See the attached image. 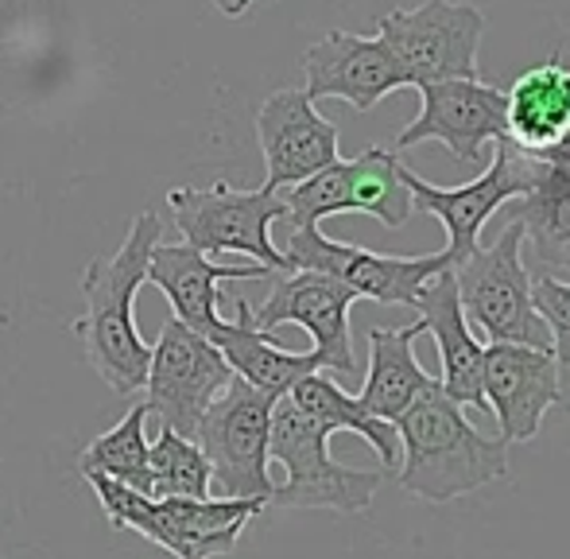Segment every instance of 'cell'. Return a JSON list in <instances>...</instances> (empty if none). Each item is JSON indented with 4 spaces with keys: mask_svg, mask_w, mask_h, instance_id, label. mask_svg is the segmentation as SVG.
Here are the masks:
<instances>
[{
    "mask_svg": "<svg viewBox=\"0 0 570 559\" xmlns=\"http://www.w3.org/2000/svg\"><path fill=\"white\" fill-rule=\"evenodd\" d=\"M164 242L159 214L144 210L128 222V234L114 257H94L82 273L86 315L70 323V334L82 342L90 370L117 396H136L148 381L151 346L136 331L132 303L148 284V257Z\"/></svg>",
    "mask_w": 570,
    "mask_h": 559,
    "instance_id": "6da1fadb",
    "label": "cell"
},
{
    "mask_svg": "<svg viewBox=\"0 0 570 559\" xmlns=\"http://www.w3.org/2000/svg\"><path fill=\"white\" fill-rule=\"evenodd\" d=\"M400 467L396 482L423 501H454L481 486L509 478V443L485 439L458 401L443 393L439 377L396 420Z\"/></svg>",
    "mask_w": 570,
    "mask_h": 559,
    "instance_id": "7a4b0ae2",
    "label": "cell"
},
{
    "mask_svg": "<svg viewBox=\"0 0 570 559\" xmlns=\"http://www.w3.org/2000/svg\"><path fill=\"white\" fill-rule=\"evenodd\" d=\"M109 524L140 532L175 559H214L237 548L245 524L264 509L253 498H148L106 474H86Z\"/></svg>",
    "mask_w": 570,
    "mask_h": 559,
    "instance_id": "3957f363",
    "label": "cell"
},
{
    "mask_svg": "<svg viewBox=\"0 0 570 559\" xmlns=\"http://www.w3.org/2000/svg\"><path fill=\"white\" fill-rule=\"evenodd\" d=\"M268 459L284 467V482L272 486L268 506L365 513L373 506L381 470H353L331 459V431L311 420L292 396H276L268 431Z\"/></svg>",
    "mask_w": 570,
    "mask_h": 559,
    "instance_id": "277c9868",
    "label": "cell"
},
{
    "mask_svg": "<svg viewBox=\"0 0 570 559\" xmlns=\"http://www.w3.org/2000/svg\"><path fill=\"white\" fill-rule=\"evenodd\" d=\"M454 284L470 326L489 342L551 350V331L532 303V276L524 268V229L512 218L493 245L473 249L454 265Z\"/></svg>",
    "mask_w": 570,
    "mask_h": 559,
    "instance_id": "5b68a950",
    "label": "cell"
},
{
    "mask_svg": "<svg viewBox=\"0 0 570 559\" xmlns=\"http://www.w3.org/2000/svg\"><path fill=\"white\" fill-rule=\"evenodd\" d=\"M167 206L175 214L183 242L203 253H240L272 273H292L287 257L272 245V222L287 218L279 190H233L229 183L214 187H171Z\"/></svg>",
    "mask_w": 570,
    "mask_h": 559,
    "instance_id": "8992f818",
    "label": "cell"
},
{
    "mask_svg": "<svg viewBox=\"0 0 570 559\" xmlns=\"http://www.w3.org/2000/svg\"><path fill=\"white\" fill-rule=\"evenodd\" d=\"M276 396L261 393L237 373L218 393V401L206 409L195 431V443L203 447L210 462V498H253L268 506V431Z\"/></svg>",
    "mask_w": 570,
    "mask_h": 559,
    "instance_id": "52a82bcc",
    "label": "cell"
},
{
    "mask_svg": "<svg viewBox=\"0 0 570 559\" xmlns=\"http://www.w3.org/2000/svg\"><path fill=\"white\" fill-rule=\"evenodd\" d=\"M376 36L389 43L415 90L451 78H481L478 51L485 39V16L473 4L428 0L420 8H392L376 23Z\"/></svg>",
    "mask_w": 570,
    "mask_h": 559,
    "instance_id": "ba28073f",
    "label": "cell"
},
{
    "mask_svg": "<svg viewBox=\"0 0 570 559\" xmlns=\"http://www.w3.org/2000/svg\"><path fill=\"white\" fill-rule=\"evenodd\" d=\"M407 190L420 210L435 214L446 229V261L462 265L473 249L481 245V226L501 210L504 203L528 195L532 183L540 179V156L517 148L512 140H493V159L478 179L462 183V187H435L423 183L412 167H404Z\"/></svg>",
    "mask_w": 570,
    "mask_h": 559,
    "instance_id": "9c48e42d",
    "label": "cell"
},
{
    "mask_svg": "<svg viewBox=\"0 0 570 559\" xmlns=\"http://www.w3.org/2000/svg\"><path fill=\"white\" fill-rule=\"evenodd\" d=\"M229 377L233 370L222 357V350L171 315L159 326V339L151 346L148 381H144L148 401L144 404H148L151 416H159V428H171L179 435L195 439L206 409L218 401Z\"/></svg>",
    "mask_w": 570,
    "mask_h": 559,
    "instance_id": "30bf717a",
    "label": "cell"
},
{
    "mask_svg": "<svg viewBox=\"0 0 570 559\" xmlns=\"http://www.w3.org/2000/svg\"><path fill=\"white\" fill-rule=\"evenodd\" d=\"M287 268H311V273H326L353 287L357 300L376 303H400L412 307L420 287L435 273H443L451 261L446 253H431V257H384V253L361 249L350 242H334L318 226H295L287 237Z\"/></svg>",
    "mask_w": 570,
    "mask_h": 559,
    "instance_id": "8fae6325",
    "label": "cell"
},
{
    "mask_svg": "<svg viewBox=\"0 0 570 559\" xmlns=\"http://www.w3.org/2000/svg\"><path fill=\"white\" fill-rule=\"evenodd\" d=\"M357 303L353 287L326 273H311V268H292V273H276L268 300L253 311V326L272 334L276 326H303L315 339V354L323 357V370L357 373V357H353L350 339V307Z\"/></svg>",
    "mask_w": 570,
    "mask_h": 559,
    "instance_id": "7c38bea8",
    "label": "cell"
},
{
    "mask_svg": "<svg viewBox=\"0 0 570 559\" xmlns=\"http://www.w3.org/2000/svg\"><path fill=\"white\" fill-rule=\"evenodd\" d=\"M556 350L489 342L481 357V396L493 412L504 443H528L540 435V423L556 404H563Z\"/></svg>",
    "mask_w": 570,
    "mask_h": 559,
    "instance_id": "4fadbf2b",
    "label": "cell"
},
{
    "mask_svg": "<svg viewBox=\"0 0 570 559\" xmlns=\"http://www.w3.org/2000/svg\"><path fill=\"white\" fill-rule=\"evenodd\" d=\"M504 90L481 78L420 86V117L396 137L400 148L439 140L454 151L458 164L478 167L493 140H504Z\"/></svg>",
    "mask_w": 570,
    "mask_h": 559,
    "instance_id": "5bb4252c",
    "label": "cell"
},
{
    "mask_svg": "<svg viewBox=\"0 0 570 559\" xmlns=\"http://www.w3.org/2000/svg\"><path fill=\"white\" fill-rule=\"evenodd\" d=\"M303 75H307L311 101H345L357 114L381 106L389 94L404 90L407 78L396 55L389 51L381 36H353V31H326L318 43L303 55Z\"/></svg>",
    "mask_w": 570,
    "mask_h": 559,
    "instance_id": "9a60e30c",
    "label": "cell"
},
{
    "mask_svg": "<svg viewBox=\"0 0 570 559\" xmlns=\"http://www.w3.org/2000/svg\"><path fill=\"white\" fill-rule=\"evenodd\" d=\"M264 156V187L284 190L331 167L338 156V125L326 121L303 90H276L256 114Z\"/></svg>",
    "mask_w": 570,
    "mask_h": 559,
    "instance_id": "2e32d148",
    "label": "cell"
},
{
    "mask_svg": "<svg viewBox=\"0 0 570 559\" xmlns=\"http://www.w3.org/2000/svg\"><path fill=\"white\" fill-rule=\"evenodd\" d=\"M276 276L264 265H214L195 245H164L159 242L148 257V284H156L167 295L175 318L190 326L195 334H210L222 323L218 295L226 280H268Z\"/></svg>",
    "mask_w": 570,
    "mask_h": 559,
    "instance_id": "e0dca14e",
    "label": "cell"
},
{
    "mask_svg": "<svg viewBox=\"0 0 570 559\" xmlns=\"http://www.w3.org/2000/svg\"><path fill=\"white\" fill-rule=\"evenodd\" d=\"M412 307L420 311L423 331L435 334L439 342V357H443L439 385H443V393L462 404V409L485 412V396H481V357H485V346L473 339V326L462 311V300H458L454 268L446 265L443 273L431 276L420 287Z\"/></svg>",
    "mask_w": 570,
    "mask_h": 559,
    "instance_id": "ac0fdd59",
    "label": "cell"
},
{
    "mask_svg": "<svg viewBox=\"0 0 570 559\" xmlns=\"http://www.w3.org/2000/svg\"><path fill=\"white\" fill-rule=\"evenodd\" d=\"M237 315L222 318L206 339L222 350V357L229 362V370L237 373L240 381H248L253 389L268 396H287L295 389V381H303L307 373L323 370V357L315 350L307 354H295V350H284L272 334L256 331L253 326V307L245 300L233 303Z\"/></svg>",
    "mask_w": 570,
    "mask_h": 559,
    "instance_id": "d6986e66",
    "label": "cell"
},
{
    "mask_svg": "<svg viewBox=\"0 0 570 559\" xmlns=\"http://www.w3.org/2000/svg\"><path fill=\"white\" fill-rule=\"evenodd\" d=\"M504 140L524 151H548L570 129V67L559 55L535 62L504 94Z\"/></svg>",
    "mask_w": 570,
    "mask_h": 559,
    "instance_id": "ffe728a7",
    "label": "cell"
},
{
    "mask_svg": "<svg viewBox=\"0 0 570 559\" xmlns=\"http://www.w3.org/2000/svg\"><path fill=\"white\" fill-rule=\"evenodd\" d=\"M420 334H423V318H415L407 326H392V331L389 326H373L368 331V373L357 401L373 416L396 423L404 416L407 404L435 381L415 362V339Z\"/></svg>",
    "mask_w": 570,
    "mask_h": 559,
    "instance_id": "44dd1931",
    "label": "cell"
},
{
    "mask_svg": "<svg viewBox=\"0 0 570 559\" xmlns=\"http://www.w3.org/2000/svg\"><path fill=\"white\" fill-rule=\"evenodd\" d=\"M512 218L543 273H570V167L540 159V179L517 198Z\"/></svg>",
    "mask_w": 570,
    "mask_h": 559,
    "instance_id": "7402d4cb",
    "label": "cell"
},
{
    "mask_svg": "<svg viewBox=\"0 0 570 559\" xmlns=\"http://www.w3.org/2000/svg\"><path fill=\"white\" fill-rule=\"evenodd\" d=\"M295 404H299L303 412H307L311 420H318L326 431H353V435H361L368 447L376 451V459H381L384 470H396L400 467V435H396V423L373 416V412L365 409V404L357 401V396H350L338 381L323 377V370L318 373H307L303 381H295L292 393Z\"/></svg>",
    "mask_w": 570,
    "mask_h": 559,
    "instance_id": "603a6c76",
    "label": "cell"
},
{
    "mask_svg": "<svg viewBox=\"0 0 570 559\" xmlns=\"http://www.w3.org/2000/svg\"><path fill=\"white\" fill-rule=\"evenodd\" d=\"M345 187L353 214H368L389 229H400L415 210L404 164L384 148H365L357 159H345Z\"/></svg>",
    "mask_w": 570,
    "mask_h": 559,
    "instance_id": "cb8c5ba5",
    "label": "cell"
},
{
    "mask_svg": "<svg viewBox=\"0 0 570 559\" xmlns=\"http://www.w3.org/2000/svg\"><path fill=\"white\" fill-rule=\"evenodd\" d=\"M148 404L128 409V416L117 428L101 431L82 454H78V470L86 474H106L114 482H125L132 490L151 498V474H148Z\"/></svg>",
    "mask_w": 570,
    "mask_h": 559,
    "instance_id": "d4e9b609",
    "label": "cell"
},
{
    "mask_svg": "<svg viewBox=\"0 0 570 559\" xmlns=\"http://www.w3.org/2000/svg\"><path fill=\"white\" fill-rule=\"evenodd\" d=\"M151 498H210V462L195 439L171 428H159V439L148 443Z\"/></svg>",
    "mask_w": 570,
    "mask_h": 559,
    "instance_id": "484cf974",
    "label": "cell"
},
{
    "mask_svg": "<svg viewBox=\"0 0 570 559\" xmlns=\"http://www.w3.org/2000/svg\"><path fill=\"white\" fill-rule=\"evenodd\" d=\"M284 206H287V218H292V229L318 226L331 214H353L350 187H345V159H334L331 167L315 171L311 179L284 187Z\"/></svg>",
    "mask_w": 570,
    "mask_h": 559,
    "instance_id": "4316f807",
    "label": "cell"
},
{
    "mask_svg": "<svg viewBox=\"0 0 570 559\" xmlns=\"http://www.w3.org/2000/svg\"><path fill=\"white\" fill-rule=\"evenodd\" d=\"M532 303L540 318L551 331V350H556L559 365H570V284L556 276H535L532 280Z\"/></svg>",
    "mask_w": 570,
    "mask_h": 559,
    "instance_id": "83f0119b",
    "label": "cell"
},
{
    "mask_svg": "<svg viewBox=\"0 0 570 559\" xmlns=\"http://www.w3.org/2000/svg\"><path fill=\"white\" fill-rule=\"evenodd\" d=\"M532 156H540L543 164H563V167H570V129H567V137L556 144V148H548V151H532Z\"/></svg>",
    "mask_w": 570,
    "mask_h": 559,
    "instance_id": "f1b7e54d",
    "label": "cell"
},
{
    "mask_svg": "<svg viewBox=\"0 0 570 559\" xmlns=\"http://www.w3.org/2000/svg\"><path fill=\"white\" fill-rule=\"evenodd\" d=\"M214 8H218L222 16H233V20H237V16H245L248 8L256 4V0H210Z\"/></svg>",
    "mask_w": 570,
    "mask_h": 559,
    "instance_id": "f546056e",
    "label": "cell"
}]
</instances>
